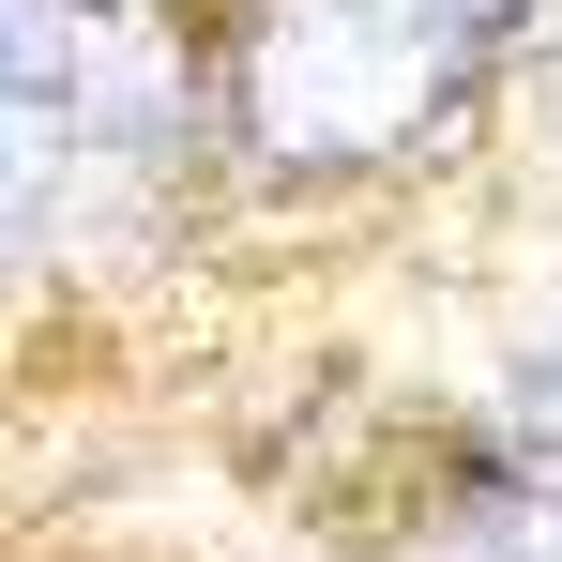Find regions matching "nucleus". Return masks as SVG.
Returning <instances> with one entry per match:
<instances>
[{
  "label": "nucleus",
  "mask_w": 562,
  "mask_h": 562,
  "mask_svg": "<svg viewBox=\"0 0 562 562\" xmlns=\"http://www.w3.org/2000/svg\"><path fill=\"white\" fill-rule=\"evenodd\" d=\"M471 46L426 31L411 0H289L244 61V137L274 168H380L457 106Z\"/></svg>",
  "instance_id": "nucleus-1"
},
{
  "label": "nucleus",
  "mask_w": 562,
  "mask_h": 562,
  "mask_svg": "<svg viewBox=\"0 0 562 562\" xmlns=\"http://www.w3.org/2000/svg\"><path fill=\"white\" fill-rule=\"evenodd\" d=\"M46 15H61V31L92 46V77H106V61H122V46H137V31H153L168 0H46Z\"/></svg>",
  "instance_id": "nucleus-2"
},
{
  "label": "nucleus",
  "mask_w": 562,
  "mask_h": 562,
  "mask_svg": "<svg viewBox=\"0 0 562 562\" xmlns=\"http://www.w3.org/2000/svg\"><path fill=\"white\" fill-rule=\"evenodd\" d=\"M411 15H426V31H457L471 61H486V46H502V31H517V15H532V0H411Z\"/></svg>",
  "instance_id": "nucleus-3"
}]
</instances>
